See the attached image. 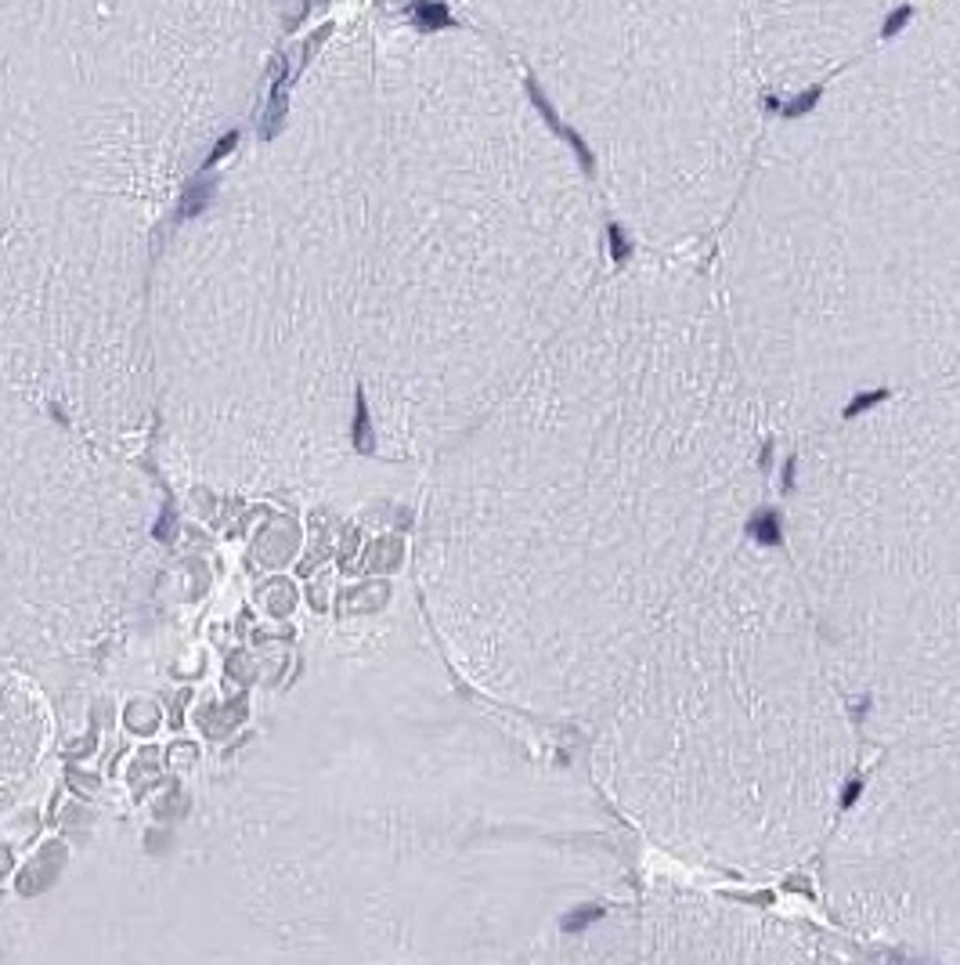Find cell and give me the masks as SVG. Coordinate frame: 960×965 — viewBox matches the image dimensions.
Returning a JSON list of instances; mask_svg holds the SVG:
<instances>
[{"mask_svg":"<svg viewBox=\"0 0 960 965\" xmlns=\"http://www.w3.org/2000/svg\"><path fill=\"white\" fill-rule=\"evenodd\" d=\"M766 435L704 257L643 250L603 271L438 488L433 594L473 673L586 724L748 536Z\"/></svg>","mask_w":960,"mask_h":965,"instance_id":"6da1fadb","label":"cell"},{"mask_svg":"<svg viewBox=\"0 0 960 965\" xmlns=\"http://www.w3.org/2000/svg\"><path fill=\"white\" fill-rule=\"evenodd\" d=\"M766 123L711 242L773 438L960 377V0H928Z\"/></svg>","mask_w":960,"mask_h":965,"instance_id":"7a4b0ae2","label":"cell"},{"mask_svg":"<svg viewBox=\"0 0 960 965\" xmlns=\"http://www.w3.org/2000/svg\"><path fill=\"white\" fill-rule=\"evenodd\" d=\"M586 727L621 825L737 878L817 857L863 756L788 554L751 536L672 600Z\"/></svg>","mask_w":960,"mask_h":965,"instance_id":"3957f363","label":"cell"},{"mask_svg":"<svg viewBox=\"0 0 960 965\" xmlns=\"http://www.w3.org/2000/svg\"><path fill=\"white\" fill-rule=\"evenodd\" d=\"M788 445L783 554L863 748L960 730V377Z\"/></svg>","mask_w":960,"mask_h":965,"instance_id":"277c9868","label":"cell"},{"mask_svg":"<svg viewBox=\"0 0 960 965\" xmlns=\"http://www.w3.org/2000/svg\"><path fill=\"white\" fill-rule=\"evenodd\" d=\"M647 253H704L766 135L744 0H470Z\"/></svg>","mask_w":960,"mask_h":965,"instance_id":"5b68a950","label":"cell"},{"mask_svg":"<svg viewBox=\"0 0 960 965\" xmlns=\"http://www.w3.org/2000/svg\"><path fill=\"white\" fill-rule=\"evenodd\" d=\"M817 872L849 941L960 962V730L874 748Z\"/></svg>","mask_w":960,"mask_h":965,"instance_id":"8992f818","label":"cell"},{"mask_svg":"<svg viewBox=\"0 0 960 965\" xmlns=\"http://www.w3.org/2000/svg\"><path fill=\"white\" fill-rule=\"evenodd\" d=\"M846 955L849 944L817 926L672 883L624 893L567 951L574 962H823Z\"/></svg>","mask_w":960,"mask_h":965,"instance_id":"52a82bcc","label":"cell"},{"mask_svg":"<svg viewBox=\"0 0 960 965\" xmlns=\"http://www.w3.org/2000/svg\"><path fill=\"white\" fill-rule=\"evenodd\" d=\"M766 94H802L863 59L928 0H744Z\"/></svg>","mask_w":960,"mask_h":965,"instance_id":"ba28073f","label":"cell"}]
</instances>
